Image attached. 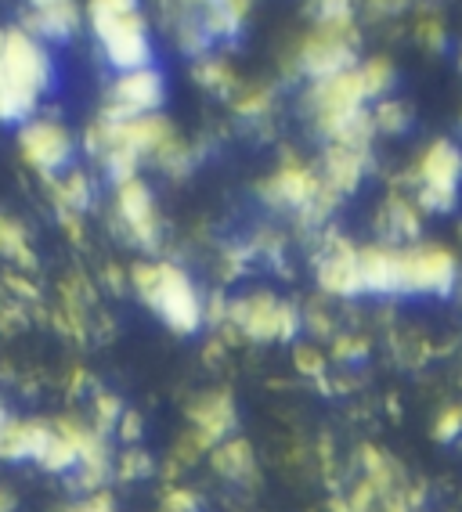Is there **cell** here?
I'll return each instance as SVG.
<instances>
[{
	"label": "cell",
	"instance_id": "obj_1",
	"mask_svg": "<svg viewBox=\"0 0 462 512\" xmlns=\"http://www.w3.org/2000/svg\"><path fill=\"white\" fill-rule=\"evenodd\" d=\"M55 87V62L22 26L0 29V123L22 127L37 116L44 94Z\"/></svg>",
	"mask_w": 462,
	"mask_h": 512
},
{
	"label": "cell",
	"instance_id": "obj_2",
	"mask_svg": "<svg viewBox=\"0 0 462 512\" xmlns=\"http://www.w3.org/2000/svg\"><path fill=\"white\" fill-rule=\"evenodd\" d=\"M177 130L163 112L138 119H94L84 134V148L91 152L112 184L138 177L145 159H156V152L174 138Z\"/></svg>",
	"mask_w": 462,
	"mask_h": 512
},
{
	"label": "cell",
	"instance_id": "obj_3",
	"mask_svg": "<svg viewBox=\"0 0 462 512\" xmlns=\"http://www.w3.org/2000/svg\"><path fill=\"white\" fill-rule=\"evenodd\" d=\"M130 285L148 311L177 336H195L206 325V300L185 267L170 260H141L130 267Z\"/></svg>",
	"mask_w": 462,
	"mask_h": 512
},
{
	"label": "cell",
	"instance_id": "obj_4",
	"mask_svg": "<svg viewBox=\"0 0 462 512\" xmlns=\"http://www.w3.org/2000/svg\"><path fill=\"white\" fill-rule=\"evenodd\" d=\"M260 199L275 206V210L300 213L304 224H322L336 210V202H340L322 184L315 166L300 163V159H286L268 181H260Z\"/></svg>",
	"mask_w": 462,
	"mask_h": 512
},
{
	"label": "cell",
	"instance_id": "obj_5",
	"mask_svg": "<svg viewBox=\"0 0 462 512\" xmlns=\"http://www.w3.org/2000/svg\"><path fill=\"white\" fill-rule=\"evenodd\" d=\"M459 285V256L434 242L398 246V296H452Z\"/></svg>",
	"mask_w": 462,
	"mask_h": 512
},
{
	"label": "cell",
	"instance_id": "obj_6",
	"mask_svg": "<svg viewBox=\"0 0 462 512\" xmlns=\"http://www.w3.org/2000/svg\"><path fill=\"white\" fill-rule=\"evenodd\" d=\"M224 321L250 343H293V336L300 332V311L289 300H278L271 293L228 300Z\"/></svg>",
	"mask_w": 462,
	"mask_h": 512
},
{
	"label": "cell",
	"instance_id": "obj_7",
	"mask_svg": "<svg viewBox=\"0 0 462 512\" xmlns=\"http://www.w3.org/2000/svg\"><path fill=\"white\" fill-rule=\"evenodd\" d=\"M416 206L426 213L455 210L462 188V148L448 138H437L416 159Z\"/></svg>",
	"mask_w": 462,
	"mask_h": 512
},
{
	"label": "cell",
	"instance_id": "obj_8",
	"mask_svg": "<svg viewBox=\"0 0 462 512\" xmlns=\"http://www.w3.org/2000/svg\"><path fill=\"white\" fill-rule=\"evenodd\" d=\"M15 141H19V152H22V159H26V166L37 170L44 181L65 174V170L73 166L76 138L62 119H55V116L26 119L19 127V134H15Z\"/></svg>",
	"mask_w": 462,
	"mask_h": 512
},
{
	"label": "cell",
	"instance_id": "obj_9",
	"mask_svg": "<svg viewBox=\"0 0 462 512\" xmlns=\"http://www.w3.org/2000/svg\"><path fill=\"white\" fill-rule=\"evenodd\" d=\"M358 65V29L354 26H315L296 47V69L311 83L340 76Z\"/></svg>",
	"mask_w": 462,
	"mask_h": 512
},
{
	"label": "cell",
	"instance_id": "obj_10",
	"mask_svg": "<svg viewBox=\"0 0 462 512\" xmlns=\"http://www.w3.org/2000/svg\"><path fill=\"white\" fill-rule=\"evenodd\" d=\"M87 22H91L94 40L102 47L105 62L116 73H130V69L152 65V37H148V22L141 11L109 15V19H87Z\"/></svg>",
	"mask_w": 462,
	"mask_h": 512
},
{
	"label": "cell",
	"instance_id": "obj_11",
	"mask_svg": "<svg viewBox=\"0 0 462 512\" xmlns=\"http://www.w3.org/2000/svg\"><path fill=\"white\" fill-rule=\"evenodd\" d=\"M116 228L123 231L130 246L145 249V253H156L163 246V220H159V206L152 199V188L138 177L116 184Z\"/></svg>",
	"mask_w": 462,
	"mask_h": 512
},
{
	"label": "cell",
	"instance_id": "obj_12",
	"mask_svg": "<svg viewBox=\"0 0 462 512\" xmlns=\"http://www.w3.org/2000/svg\"><path fill=\"white\" fill-rule=\"evenodd\" d=\"M167 101V80L156 65L145 69H130V73H116V80L109 83L102 105V119H138L152 116L163 109Z\"/></svg>",
	"mask_w": 462,
	"mask_h": 512
},
{
	"label": "cell",
	"instance_id": "obj_13",
	"mask_svg": "<svg viewBox=\"0 0 462 512\" xmlns=\"http://www.w3.org/2000/svg\"><path fill=\"white\" fill-rule=\"evenodd\" d=\"M235 426H239V408H235V397L228 390H203L188 404V433L199 451L217 448L221 440L235 437Z\"/></svg>",
	"mask_w": 462,
	"mask_h": 512
},
{
	"label": "cell",
	"instance_id": "obj_14",
	"mask_svg": "<svg viewBox=\"0 0 462 512\" xmlns=\"http://www.w3.org/2000/svg\"><path fill=\"white\" fill-rule=\"evenodd\" d=\"M315 278H318V289L329 293V296H340V300H354V296H361L358 246L347 242V238H333V242L318 253Z\"/></svg>",
	"mask_w": 462,
	"mask_h": 512
},
{
	"label": "cell",
	"instance_id": "obj_15",
	"mask_svg": "<svg viewBox=\"0 0 462 512\" xmlns=\"http://www.w3.org/2000/svg\"><path fill=\"white\" fill-rule=\"evenodd\" d=\"M369 174V148H354V145H325L322 166H318V177L336 199L343 195H354Z\"/></svg>",
	"mask_w": 462,
	"mask_h": 512
},
{
	"label": "cell",
	"instance_id": "obj_16",
	"mask_svg": "<svg viewBox=\"0 0 462 512\" xmlns=\"http://www.w3.org/2000/svg\"><path fill=\"white\" fill-rule=\"evenodd\" d=\"M361 296H398V242L358 246Z\"/></svg>",
	"mask_w": 462,
	"mask_h": 512
},
{
	"label": "cell",
	"instance_id": "obj_17",
	"mask_svg": "<svg viewBox=\"0 0 462 512\" xmlns=\"http://www.w3.org/2000/svg\"><path fill=\"white\" fill-rule=\"evenodd\" d=\"M51 419H15L0 426V462H33Z\"/></svg>",
	"mask_w": 462,
	"mask_h": 512
},
{
	"label": "cell",
	"instance_id": "obj_18",
	"mask_svg": "<svg viewBox=\"0 0 462 512\" xmlns=\"http://www.w3.org/2000/svg\"><path fill=\"white\" fill-rule=\"evenodd\" d=\"M19 26L26 29L29 37H37L40 44H47V40H69L80 29V8H76V0H65V4L40 11L29 8Z\"/></svg>",
	"mask_w": 462,
	"mask_h": 512
},
{
	"label": "cell",
	"instance_id": "obj_19",
	"mask_svg": "<svg viewBox=\"0 0 462 512\" xmlns=\"http://www.w3.org/2000/svg\"><path fill=\"white\" fill-rule=\"evenodd\" d=\"M210 466L213 473L231 480V484H253L257 480V455H253L250 440L242 437H228L217 448H210Z\"/></svg>",
	"mask_w": 462,
	"mask_h": 512
},
{
	"label": "cell",
	"instance_id": "obj_20",
	"mask_svg": "<svg viewBox=\"0 0 462 512\" xmlns=\"http://www.w3.org/2000/svg\"><path fill=\"white\" fill-rule=\"evenodd\" d=\"M51 199H55L58 213H73V217H84L94 202V181L87 177V170L80 166H69L65 174L51 177Z\"/></svg>",
	"mask_w": 462,
	"mask_h": 512
},
{
	"label": "cell",
	"instance_id": "obj_21",
	"mask_svg": "<svg viewBox=\"0 0 462 512\" xmlns=\"http://www.w3.org/2000/svg\"><path fill=\"white\" fill-rule=\"evenodd\" d=\"M33 466L55 476H69L76 469V451H73V444L65 440V433L58 430L55 419L47 426V437H44V444H40L37 458H33Z\"/></svg>",
	"mask_w": 462,
	"mask_h": 512
},
{
	"label": "cell",
	"instance_id": "obj_22",
	"mask_svg": "<svg viewBox=\"0 0 462 512\" xmlns=\"http://www.w3.org/2000/svg\"><path fill=\"white\" fill-rule=\"evenodd\" d=\"M0 256L15 260L22 271H37V253L29 249L26 228L15 217H8V213H0Z\"/></svg>",
	"mask_w": 462,
	"mask_h": 512
},
{
	"label": "cell",
	"instance_id": "obj_23",
	"mask_svg": "<svg viewBox=\"0 0 462 512\" xmlns=\"http://www.w3.org/2000/svg\"><path fill=\"white\" fill-rule=\"evenodd\" d=\"M195 83L213 94H221V98H231V94L239 91V76H235V69H231L228 62H221V58H210V55L195 62Z\"/></svg>",
	"mask_w": 462,
	"mask_h": 512
},
{
	"label": "cell",
	"instance_id": "obj_24",
	"mask_svg": "<svg viewBox=\"0 0 462 512\" xmlns=\"http://www.w3.org/2000/svg\"><path fill=\"white\" fill-rule=\"evenodd\" d=\"M358 76H361V87H365V98L379 101L390 94V87H394V80H398V69H394L390 58L376 55V58H365V62L358 65Z\"/></svg>",
	"mask_w": 462,
	"mask_h": 512
},
{
	"label": "cell",
	"instance_id": "obj_25",
	"mask_svg": "<svg viewBox=\"0 0 462 512\" xmlns=\"http://www.w3.org/2000/svg\"><path fill=\"white\" fill-rule=\"evenodd\" d=\"M369 119H372V130H376V134L398 138V134H405V130H408V123H412V112H408L405 101L379 98L376 105L369 109Z\"/></svg>",
	"mask_w": 462,
	"mask_h": 512
},
{
	"label": "cell",
	"instance_id": "obj_26",
	"mask_svg": "<svg viewBox=\"0 0 462 512\" xmlns=\"http://www.w3.org/2000/svg\"><path fill=\"white\" fill-rule=\"evenodd\" d=\"M383 217L390 220V224H387L390 238H398V246H405V238H416L419 235V210H416V202L401 199V195H390Z\"/></svg>",
	"mask_w": 462,
	"mask_h": 512
},
{
	"label": "cell",
	"instance_id": "obj_27",
	"mask_svg": "<svg viewBox=\"0 0 462 512\" xmlns=\"http://www.w3.org/2000/svg\"><path fill=\"white\" fill-rule=\"evenodd\" d=\"M152 163H156L159 170H163V174H170V177H185L188 170L195 166V152H192V145L181 138V134H174L167 145L159 148Z\"/></svg>",
	"mask_w": 462,
	"mask_h": 512
},
{
	"label": "cell",
	"instance_id": "obj_28",
	"mask_svg": "<svg viewBox=\"0 0 462 512\" xmlns=\"http://www.w3.org/2000/svg\"><path fill=\"white\" fill-rule=\"evenodd\" d=\"M231 112L242 119H260V116H268L271 112V91L268 87H242L239 83V91L231 94Z\"/></svg>",
	"mask_w": 462,
	"mask_h": 512
},
{
	"label": "cell",
	"instance_id": "obj_29",
	"mask_svg": "<svg viewBox=\"0 0 462 512\" xmlns=\"http://www.w3.org/2000/svg\"><path fill=\"white\" fill-rule=\"evenodd\" d=\"M123 412H127V408H123L120 397L109 394V390H94V401H91V426L94 430L109 437V433L116 430V422H120Z\"/></svg>",
	"mask_w": 462,
	"mask_h": 512
},
{
	"label": "cell",
	"instance_id": "obj_30",
	"mask_svg": "<svg viewBox=\"0 0 462 512\" xmlns=\"http://www.w3.org/2000/svg\"><path fill=\"white\" fill-rule=\"evenodd\" d=\"M148 473H152V458L141 448H127L120 451V458H112V476L120 480H145Z\"/></svg>",
	"mask_w": 462,
	"mask_h": 512
},
{
	"label": "cell",
	"instance_id": "obj_31",
	"mask_svg": "<svg viewBox=\"0 0 462 512\" xmlns=\"http://www.w3.org/2000/svg\"><path fill=\"white\" fill-rule=\"evenodd\" d=\"M430 437L441 440V444H452V440L462 437V404H448V408L437 412L434 426H430Z\"/></svg>",
	"mask_w": 462,
	"mask_h": 512
},
{
	"label": "cell",
	"instance_id": "obj_32",
	"mask_svg": "<svg viewBox=\"0 0 462 512\" xmlns=\"http://www.w3.org/2000/svg\"><path fill=\"white\" fill-rule=\"evenodd\" d=\"M127 11H138V0H87V19H109Z\"/></svg>",
	"mask_w": 462,
	"mask_h": 512
},
{
	"label": "cell",
	"instance_id": "obj_33",
	"mask_svg": "<svg viewBox=\"0 0 462 512\" xmlns=\"http://www.w3.org/2000/svg\"><path fill=\"white\" fill-rule=\"evenodd\" d=\"M58 512H116L112 498L105 491H94V494H84V498H76V502L62 505Z\"/></svg>",
	"mask_w": 462,
	"mask_h": 512
},
{
	"label": "cell",
	"instance_id": "obj_34",
	"mask_svg": "<svg viewBox=\"0 0 462 512\" xmlns=\"http://www.w3.org/2000/svg\"><path fill=\"white\" fill-rule=\"evenodd\" d=\"M199 509V498L185 487H170L167 498H163V512H195Z\"/></svg>",
	"mask_w": 462,
	"mask_h": 512
},
{
	"label": "cell",
	"instance_id": "obj_35",
	"mask_svg": "<svg viewBox=\"0 0 462 512\" xmlns=\"http://www.w3.org/2000/svg\"><path fill=\"white\" fill-rule=\"evenodd\" d=\"M4 285H8L11 296H15L19 303H37L40 300V289L29 282L26 275H4Z\"/></svg>",
	"mask_w": 462,
	"mask_h": 512
},
{
	"label": "cell",
	"instance_id": "obj_36",
	"mask_svg": "<svg viewBox=\"0 0 462 512\" xmlns=\"http://www.w3.org/2000/svg\"><path fill=\"white\" fill-rule=\"evenodd\" d=\"M296 361H300V372H304V375H322V368H325L322 354H318V350H311V347L296 350Z\"/></svg>",
	"mask_w": 462,
	"mask_h": 512
},
{
	"label": "cell",
	"instance_id": "obj_37",
	"mask_svg": "<svg viewBox=\"0 0 462 512\" xmlns=\"http://www.w3.org/2000/svg\"><path fill=\"white\" fill-rule=\"evenodd\" d=\"M116 430H120V437L127 440V444H134V440L141 437V415L123 412V415H120V422H116Z\"/></svg>",
	"mask_w": 462,
	"mask_h": 512
},
{
	"label": "cell",
	"instance_id": "obj_38",
	"mask_svg": "<svg viewBox=\"0 0 462 512\" xmlns=\"http://www.w3.org/2000/svg\"><path fill=\"white\" fill-rule=\"evenodd\" d=\"M419 40H426L430 47H444V29L437 19H423L419 22Z\"/></svg>",
	"mask_w": 462,
	"mask_h": 512
},
{
	"label": "cell",
	"instance_id": "obj_39",
	"mask_svg": "<svg viewBox=\"0 0 462 512\" xmlns=\"http://www.w3.org/2000/svg\"><path fill=\"white\" fill-rule=\"evenodd\" d=\"M365 4H369V11H379V15H401L412 0H365Z\"/></svg>",
	"mask_w": 462,
	"mask_h": 512
},
{
	"label": "cell",
	"instance_id": "obj_40",
	"mask_svg": "<svg viewBox=\"0 0 462 512\" xmlns=\"http://www.w3.org/2000/svg\"><path fill=\"white\" fill-rule=\"evenodd\" d=\"M15 509H19V498H15V491L0 484V512H15Z\"/></svg>",
	"mask_w": 462,
	"mask_h": 512
},
{
	"label": "cell",
	"instance_id": "obj_41",
	"mask_svg": "<svg viewBox=\"0 0 462 512\" xmlns=\"http://www.w3.org/2000/svg\"><path fill=\"white\" fill-rule=\"evenodd\" d=\"M55 4H65V0H29V8L40 11V8H55Z\"/></svg>",
	"mask_w": 462,
	"mask_h": 512
},
{
	"label": "cell",
	"instance_id": "obj_42",
	"mask_svg": "<svg viewBox=\"0 0 462 512\" xmlns=\"http://www.w3.org/2000/svg\"><path fill=\"white\" fill-rule=\"evenodd\" d=\"M8 419H11V412H8V404L0 401V426H4V422H8Z\"/></svg>",
	"mask_w": 462,
	"mask_h": 512
},
{
	"label": "cell",
	"instance_id": "obj_43",
	"mask_svg": "<svg viewBox=\"0 0 462 512\" xmlns=\"http://www.w3.org/2000/svg\"><path fill=\"white\" fill-rule=\"evenodd\" d=\"M459 123H462V119H459Z\"/></svg>",
	"mask_w": 462,
	"mask_h": 512
}]
</instances>
